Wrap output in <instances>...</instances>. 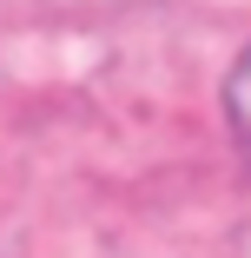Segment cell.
Masks as SVG:
<instances>
[{"instance_id": "cell-1", "label": "cell", "mask_w": 251, "mask_h": 258, "mask_svg": "<svg viewBox=\"0 0 251 258\" xmlns=\"http://www.w3.org/2000/svg\"><path fill=\"white\" fill-rule=\"evenodd\" d=\"M225 113H231V126L251 139V46L238 53V67L225 73Z\"/></svg>"}]
</instances>
